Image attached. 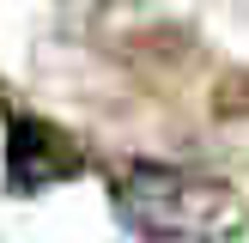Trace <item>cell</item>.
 <instances>
[{"instance_id": "1", "label": "cell", "mask_w": 249, "mask_h": 243, "mask_svg": "<svg viewBox=\"0 0 249 243\" xmlns=\"http://www.w3.org/2000/svg\"><path fill=\"white\" fill-rule=\"evenodd\" d=\"M116 219L146 243H225L243 231V194L219 176L134 158L109 176Z\"/></svg>"}, {"instance_id": "2", "label": "cell", "mask_w": 249, "mask_h": 243, "mask_svg": "<svg viewBox=\"0 0 249 243\" xmlns=\"http://www.w3.org/2000/svg\"><path fill=\"white\" fill-rule=\"evenodd\" d=\"M79 170H85V152H79V140L67 128L31 116V109L6 116V189L12 194H43L55 182L79 176Z\"/></svg>"}]
</instances>
